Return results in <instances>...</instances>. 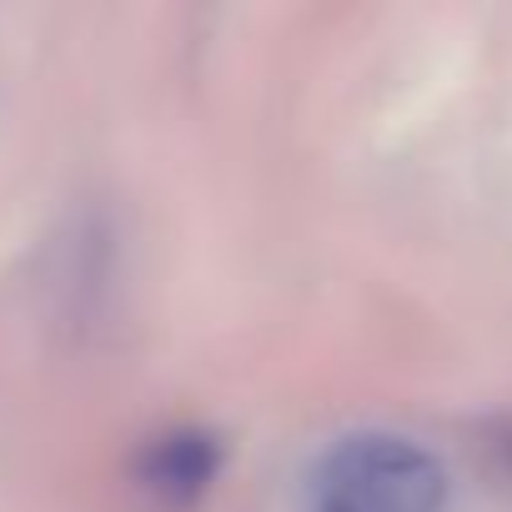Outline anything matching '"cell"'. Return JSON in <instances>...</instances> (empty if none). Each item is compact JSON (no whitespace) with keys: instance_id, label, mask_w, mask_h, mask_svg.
<instances>
[{"instance_id":"cell-1","label":"cell","mask_w":512,"mask_h":512,"mask_svg":"<svg viewBox=\"0 0 512 512\" xmlns=\"http://www.w3.org/2000/svg\"><path fill=\"white\" fill-rule=\"evenodd\" d=\"M442 462L392 432H357L337 442L317 467L312 512H442Z\"/></svg>"},{"instance_id":"cell-2","label":"cell","mask_w":512,"mask_h":512,"mask_svg":"<svg viewBox=\"0 0 512 512\" xmlns=\"http://www.w3.org/2000/svg\"><path fill=\"white\" fill-rule=\"evenodd\" d=\"M221 467V442L201 427H176L141 452V487L166 507H191Z\"/></svg>"}]
</instances>
